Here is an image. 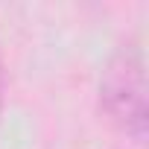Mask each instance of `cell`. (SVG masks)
Here are the masks:
<instances>
[{
    "mask_svg": "<svg viewBox=\"0 0 149 149\" xmlns=\"http://www.w3.org/2000/svg\"><path fill=\"white\" fill-rule=\"evenodd\" d=\"M100 102L108 120L132 137L146 134V67L137 47H120L100 79Z\"/></svg>",
    "mask_w": 149,
    "mask_h": 149,
    "instance_id": "obj_1",
    "label": "cell"
},
{
    "mask_svg": "<svg viewBox=\"0 0 149 149\" xmlns=\"http://www.w3.org/2000/svg\"><path fill=\"white\" fill-rule=\"evenodd\" d=\"M3 91H6V70H3V58H0V108H3Z\"/></svg>",
    "mask_w": 149,
    "mask_h": 149,
    "instance_id": "obj_2",
    "label": "cell"
}]
</instances>
